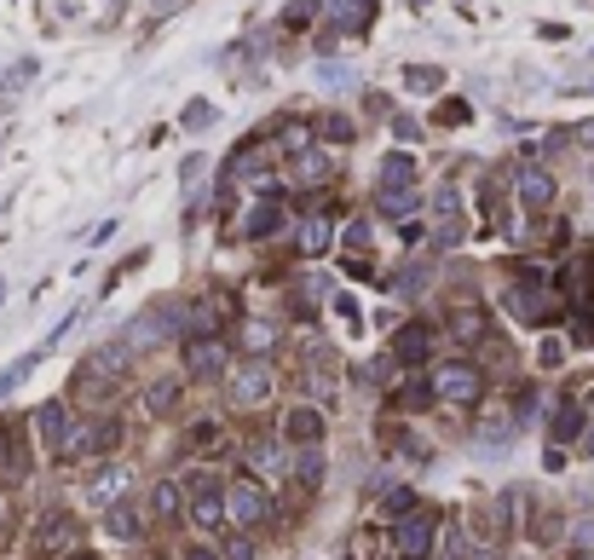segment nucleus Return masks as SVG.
<instances>
[{"mask_svg": "<svg viewBox=\"0 0 594 560\" xmlns=\"http://www.w3.org/2000/svg\"><path fill=\"white\" fill-rule=\"evenodd\" d=\"M422 243H427V225L410 214V220H399V249L404 254H422Z\"/></svg>", "mask_w": 594, "mask_h": 560, "instance_id": "48", "label": "nucleus"}, {"mask_svg": "<svg viewBox=\"0 0 594 560\" xmlns=\"http://www.w3.org/2000/svg\"><path fill=\"white\" fill-rule=\"evenodd\" d=\"M502 173H508V197H513V214H520V225L560 209V173L549 162L520 157V150H513V157L502 162Z\"/></svg>", "mask_w": 594, "mask_h": 560, "instance_id": "3", "label": "nucleus"}, {"mask_svg": "<svg viewBox=\"0 0 594 560\" xmlns=\"http://www.w3.org/2000/svg\"><path fill=\"white\" fill-rule=\"evenodd\" d=\"M468 121H474V105H468V98H445V93H438L427 127H450V134H456V127H468Z\"/></svg>", "mask_w": 594, "mask_h": 560, "instance_id": "37", "label": "nucleus"}, {"mask_svg": "<svg viewBox=\"0 0 594 560\" xmlns=\"http://www.w3.org/2000/svg\"><path fill=\"white\" fill-rule=\"evenodd\" d=\"M577 456H583V463H594V422H583V434H577Z\"/></svg>", "mask_w": 594, "mask_h": 560, "instance_id": "55", "label": "nucleus"}, {"mask_svg": "<svg viewBox=\"0 0 594 560\" xmlns=\"http://www.w3.org/2000/svg\"><path fill=\"white\" fill-rule=\"evenodd\" d=\"M214 549H220V560H261V543H254V531H243V526H225V538Z\"/></svg>", "mask_w": 594, "mask_h": 560, "instance_id": "39", "label": "nucleus"}, {"mask_svg": "<svg viewBox=\"0 0 594 560\" xmlns=\"http://www.w3.org/2000/svg\"><path fill=\"white\" fill-rule=\"evenodd\" d=\"M490 329H497V318H490V307L479 300V289H456L445 295V318H438V336H445V347L456 352H474Z\"/></svg>", "mask_w": 594, "mask_h": 560, "instance_id": "7", "label": "nucleus"}, {"mask_svg": "<svg viewBox=\"0 0 594 560\" xmlns=\"http://www.w3.org/2000/svg\"><path fill=\"white\" fill-rule=\"evenodd\" d=\"M386 134H393L399 145H422V139H427V121H422L416 110H399V105H393V110H386Z\"/></svg>", "mask_w": 594, "mask_h": 560, "instance_id": "38", "label": "nucleus"}, {"mask_svg": "<svg viewBox=\"0 0 594 560\" xmlns=\"http://www.w3.org/2000/svg\"><path fill=\"white\" fill-rule=\"evenodd\" d=\"M323 307H329L335 318H341V324L352 329V336H364V307H358V300H352L347 289H329V300H323Z\"/></svg>", "mask_w": 594, "mask_h": 560, "instance_id": "41", "label": "nucleus"}, {"mask_svg": "<svg viewBox=\"0 0 594 560\" xmlns=\"http://www.w3.org/2000/svg\"><path fill=\"white\" fill-rule=\"evenodd\" d=\"M427 388H433V404H445V411H479L490 393V370L468 352H456V359L427 364Z\"/></svg>", "mask_w": 594, "mask_h": 560, "instance_id": "2", "label": "nucleus"}, {"mask_svg": "<svg viewBox=\"0 0 594 560\" xmlns=\"http://www.w3.org/2000/svg\"><path fill=\"white\" fill-rule=\"evenodd\" d=\"M139 359L127 352L121 341H105V347H93L82 364H75V376H70V404L75 411H105V404H116V393H121V381H127V370H134Z\"/></svg>", "mask_w": 594, "mask_h": 560, "instance_id": "1", "label": "nucleus"}, {"mask_svg": "<svg viewBox=\"0 0 594 560\" xmlns=\"http://www.w3.org/2000/svg\"><path fill=\"white\" fill-rule=\"evenodd\" d=\"M145 261H150V249H134V254H127V261H121V266H110V277H105V295H110V289L121 284V277H134V272L145 266Z\"/></svg>", "mask_w": 594, "mask_h": 560, "instance_id": "50", "label": "nucleus"}, {"mask_svg": "<svg viewBox=\"0 0 594 560\" xmlns=\"http://www.w3.org/2000/svg\"><path fill=\"white\" fill-rule=\"evenodd\" d=\"M526 538L537 549H554L565 538V515H560V508H531V515H526Z\"/></svg>", "mask_w": 594, "mask_h": 560, "instance_id": "35", "label": "nucleus"}, {"mask_svg": "<svg viewBox=\"0 0 594 560\" xmlns=\"http://www.w3.org/2000/svg\"><path fill=\"white\" fill-rule=\"evenodd\" d=\"M386 110H393V98L370 87V93H364V116H370V121H386Z\"/></svg>", "mask_w": 594, "mask_h": 560, "instance_id": "53", "label": "nucleus"}, {"mask_svg": "<svg viewBox=\"0 0 594 560\" xmlns=\"http://www.w3.org/2000/svg\"><path fill=\"white\" fill-rule=\"evenodd\" d=\"M341 272H347V277H364V284H370V277H375V261H370V254H341Z\"/></svg>", "mask_w": 594, "mask_h": 560, "instance_id": "52", "label": "nucleus"}, {"mask_svg": "<svg viewBox=\"0 0 594 560\" xmlns=\"http://www.w3.org/2000/svg\"><path fill=\"white\" fill-rule=\"evenodd\" d=\"M179 127H185V134H209V127H214V105H209V98H191V105L179 110Z\"/></svg>", "mask_w": 594, "mask_h": 560, "instance_id": "43", "label": "nucleus"}, {"mask_svg": "<svg viewBox=\"0 0 594 560\" xmlns=\"http://www.w3.org/2000/svg\"><path fill=\"white\" fill-rule=\"evenodd\" d=\"M209 168H214V157H209V150H191V157L179 162V186H185V191H197V180H202Z\"/></svg>", "mask_w": 594, "mask_h": 560, "instance_id": "46", "label": "nucleus"}, {"mask_svg": "<svg viewBox=\"0 0 594 560\" xmlns=\"http://www.w3.org/2000/svg\"><path fill=\"white\" fill-rule=\"evenodd\" d=\"M323 474H329V456H323V445H289V479L312 497L318 486H323Z\"/></svg>", "mask_w": 594, "mask_h": 560, "instance_id": "30", "label": "nucleus"}, {"mask_svg": "<svg viewBox=\"0 0 594 560\" xmlns=\"http://www.w3.org/2000/svg\"><path fill=\"white\" fill-rule=\"evenodd\" d=\"M433 560H479V549L462 538V531H445V549L433 543Z\"/></svg>", "mask_w": 594, "mask_h": 560, "instance_id": "47", "label": "nucleus"}, {"mask_svg": "<svg viewBox=\"0 0 594 560\" xmlns=\"http://www.w3.org/2000/svg\"><path fill=\"white\" fill-rule=\"evenodd\" d=\"M537 336H549V329H537ZM537 364H542V370H560V364H565V341L549 336V341H542V352H537Z\"/></svg>", "mask_w": 594, "mask_h": 560, "instance_id": "51", "label": "nucleus"}, {"mask_svg": "<svg viewBox=\"0 0 594 560\" xmlns=\"http://www.w3.org/2000/svg\"><path fill=\"white\" fill-rule=\"evenodd\" d=\"M416 503H422V497H416V492H410V486H393V492H386V497H381V520H386V526H393V520H399V515H410V508H416Z\"/></svg>", "mask_w": 594, "mask_h": 560, "instance_id": "44", "label": "nucleus"}, {"mask_svg": "<svg viewBox=\"0 0 594 560\" xmlns=\"http://www.w3.org/2000/svg\"><path fill=\"white\" fill-rule=\"evenodd\" d=\"M438 347H445V336H438L433 318H404L393 336H386V359L399 370H427L438 359Z\"/></svg>", "mask_w": 594, "mask_h": 560, "instance_id": "13", "label": "nucleus"}, {"mask_svg": "<svg viewBox=\"0 0 594 560\" xmlns=\"http://www.w3.org/2000/svg\"><path fill=\"white\" fill-rule=\"evenodd\" d=\"M520 508H526V486H508L490 503H479L474 508V538H479L474 549H502L513 538V526H520Z\"/></svg>", "mask_w": 594, "mask_h": 560, "instance_id": "14", "label": "nucleus"}, {"mask_svg": "<svg viewBox=\"0 0 594 560\" xmlns=\"http://www.w3.org/2000/svg\"><path fill=\"white\" fill-rule=\"evenodd\" d=\"M150 520H162V526L185 520V486H179V479H157V486H150Z\"/></svg>", "mask_w": 594, "mask_h": 560, "instance_id": "32", "label": "nucleus"}, {"mask_svg": "<svg viewBox=\"0 0 594 560\" xmlns=\"http://www.w3.org/2000/svg\"><path fill=\"white\" fill-rule=\"evenodd\" d=\"M139 560H168V554H139Z\"/></svg>", "mask_w": 594, "mask_h": 560, "instance_id": "60", "label": "nucleus"}, {"mask_svg": "<svg viewBox=\"0 0 594 560\" xmlns=\"http://www.w3.org/2000/svg\"><path fill=\"white\" fill-rule=\"evenodd\" d=\"M64 560H98V554H93V549H70Z\"/></svg>", "mask_w": 594, "mask_h": 560, "instance_id": "57", "label": "nucleus"}, {"mask_svg": "<svg viewBox=\"0 0 594 560\" xmlns=\"http://www.w3.org/2000/svg\"><path fill=\"white\" fill-rule=\"evenodd\" d=\"M243 474H254V479H266V486H272V479H289V445H283V440H272V434H248L243 440Z\"/></svg>", "mask_w": 594, "mask_h": 560, "instance_id": "22", "label": "nucleus"}, {"mask_svg": "<svg viewBox=\"0 0 594 560\" xmlns=\"http://www.w3.org/2000/svg\"><path fill=\"white\" fill-rule=\"evenodd\" d=\"M427 209H433V232H427L433 254H456L462 243H468V232H474V214H468V197H462V186L445 180L438 191H427Z\"/></svg>", "mask_w": 594, "mask_h": 560, "instance_id": "9", "label": "nucleus"}, {"mask_svg": "<svg viewBox=\"0 0 594 560\" xmlns=\"http://www.w3.org/2000/svg\"><path fill=\"white\" fill-rule=\"evenodd\" d=\"M300 376V399H312V404H329L335 399V388H341V376H347V364H341V347L335 341H323V336H306L300 341V364H295Z\"/></svg>", "mask_w": 594, "mask_h": 560, "instance_id": "8", "label": "nucleus"}, {"mask_svg": "<svg viewBox=\"0 0 594 560\" xmlns=\"http://www.w3.org/2000/svg\"><path fill=\"white\" fill-rule=\"evenodd\" d=\"M588 186H594V168H588Z\"/></svg>", "mask_w": 594, "mask_h": 560, "instance_id": "61", "label": "nucleus"}, {"mask_svg": "<svg viewBox=\"0 0 594 560\" xmlns=\"http://www.w3.org/2000/svg\"><path fill=\"white\" fill-rule=\"evenodd\" d=\"M139 404H145L150 422H168L179 404H185V376H150L145 393H139Z\"/></svg>", "mask_w": 594, "mask_h": 560, "instance_id": "28", "label": "nucleus"}, {"mask_svg": "<svg viewBox=\"0 0 594 560\" xmlns=\"http://www.w3.org/2000/svg\"><path fill=\"white\" fill-rule=\"evenodd\" d=\"M572 560H594V549H577V554H572Z\"/></svg>", "mask_w": 594, "mask_h": 560, "instance_id": "58", "label": "nucleus"}, {"mask_svg": "<svg viewBox=\"0 0 594 560\" xmlns=\"http://www.w3.org/2000/svg\"><path fill=\"white\" fill-rule=\"evenodd\" d=\"M370 209H375L381 220H393V225H399V220H410V214H422V209H427V191H422V186H404V191H375V197H370Z\"/></svg>", "mask_w": 594, "mask_h": 560, "instance_id": "31", "label": "nucleus"}, {"mask_svg": "<svg viewBox=\"0 0 594 560\" xmlns=\"http://www.w3.org/2000/svg\"><path fill=\"white\" fill-rule=\"evenodd\" d=\"M433 543H438V508L433 503H416L410 515H399L386 526V560H433Z\"/></svg>", "mask_w": 594, "mask_h": 560, "instance_id": "11", "label": "nucleus"}, {"mask_svg": "<svg viewBox=\"0 0 594 560\" xmlns=\"http://www.w3.org/2000/svg\"><path fill=\"white\" fill-rule=\"evenodd\" d=\"M116 237V220H98L93 232H87V249H98V243H110Z\"/></svg>", "mask_w": 594, "mask_h": 560, "instance_id": "54", "label": "nucleus"}, {"mask_svg": "<svg viewBox=\"0 0 594 560\" xmlns=\"http://www.w3.org/2000/svg\"><path fill=\"white\" fill-rule=\"evenodd\" d=\"M134 359H145V352H157L168 341H179V329H173V313H168V300H150V307H139L134 318H127V329L116 336Z\"/></svg>", "mask_w": 594, "mask_h": 560, "instance_id": "15", "label": "nucleus"}, {"mask_svg": "<svg viewBox=\"0 0 594 560\" xmlns=\"http://www.w3.org/2000/svg\"><path fill=\"white\" fill-rule=\"evenodd\" d=\"M588 59H594V46H588Z\"/></svg>", "mask_w": 594, "mask_h": 560, "instance_id": "62", "label": "nucleus"}, {"mask_svg": "<svg viewBox=\"0 0 594 560\" xmlns=\"http://www.w3.org/2000/svg\"><path fill=\"white\" fill-rule=\"evenodd\" d=\"M289 225H295L289 191H261V197H248V209H243V220H237V243L266 249V243H277V237H289Z\"/></svg>", "mask_w": 594, "mask_h": 560, "instance_id": "10", "label": "nucleus"}, {"mask_svg": "<svg viewBox=\"0 0 594 560\" xmlns=\"http://www.w3.org/2000/svg\"><path fill=\"white\" fill-rule=\"evenodd\" d=\"M127 486H134V474H127L121 456H93V474L82 486V503L87 508H110L116 497H127Z\"/></svg>", "mask_w": 594, "mask_h": 560, "instance_id": "17", "label": "nucleus"}, {"mask_svg": "<svg viewBox=\"0 0 594 560\" xmlns=\"http://www.w3.org/2000/svg\"><path fill=\"white\" fill-rule=\"evenodd\" d=\"M312 23H318V0H289V12L277 18V30L283 35H306Z\"/></svg>", "mask_w": 594, "mask_h": 560, "instance_id": "40", "label": "nucleus"}, {"mask_svg": "<svg viewBox=\"0 0 594 560\" xmlns=\"http://www.w3.org/2000/svg\"><path fill=\"white\" fill-rule=\"evenodd\" d=\"M399 87L416 93V98L445 93V64H399Z\"/></svg>", "mask_w": 594, "mask_h": 560, "instance_id": "34", "label": "nucleus"}, {"mask_svg": "<svg viewBox=\"0 0 594 560\" xmlns=\"http://www.w3.org/2000/svg\"><path fill=\"white\" fill-rule=\"evenodd\" d=\"M318 82L335 87V93H352V87H358V70L341 64V59H318Z\"/></svg>", "mask_w": 594, "mask_h": 560, "instance_id": "42", "label": "nucleus"}, {"mask_svg": "<svg viewBox=\"0 0 594 560\" xmlns=\"http://www.w3.org/2000/svg\"><path fill=\"white\" fill-rule=\"evenodd\" d=\"M335 249L341 254H370L375 249V220L370 214H347L341 225H335Z\"/></svg>", "mask_w": 594, "mask_h": 560, "instance_id": "33", "label": "nucleus"}, {"mask_svg": "<svg viewBox=\"0 0 594 560\" xmlns=\"http://www.w3.org/2000/svg\"><path fill=\"white\" fill-rule=\"evenodd\" d=\"M231 336H179V376L197 381V388H209V381H220L231 370Z\"/></svg>", "mask_w": 594, "mask_h": 560, "instance_id": "12", "label": "nucleus"}, {"mask_svg": "<svg viewBox=\"0 0 594 560\" xmlns=\"http://www.w3.org/2000/svg\"><path fill=\"white\" fill-rule=\"evenodd\" d=\"M98 515H105V538H116V543H139L145 526H150V515L134 497H116L110 508H98Z\"/></svg>", "mask_w": 594, "mask_h": 560, "instance_id": "29", "label": "nucleus"}, {"mask_svg": "<svg viewBox=\"0 0 594 560\" xmlns=\"http://www.w3.org/2000/svg\"><path fill=\"white\" fill-rule=\"evenodd\" d=\"M306 134H312L318 145H329V150H341V145H358V116L352 110H312L306 116Z\"/></svg>", "mask_w": 594, "mask_h": 560, "instance_id": "27", "label": "nucleus"}, {"mask_svg": "<svg viewBox=\"0 0 594 560\" xmlns=\"http://www.w3.org/2000/svg\"><path fill=\"white\" fill-rule=\"evenodd\" d=\"M173 560H220V549H214V538H185L173 549Z\"/></svg>", "mask_w": 594, "mask_h": 560, "instance_id": "49", "label": "nucleus"}, {"mask_svg": "<svg viewBox=\"0 0 594 560\" xmlns=\"http://www.w3.org/2000/svg\"><path fill=\"white\" fill-rule=\"evenodd\" d=\"M404 186H422V162H416V150H410V145H393L375 162V191H404Z\"/></svg>", "mask_w": 594, "mask_h": 560, "instance_id": "24", "label": "nucleus"}, {"mask_svg": "<svg viewBox=\"0 0 594 560\" xmlns=\"http://www.w3.org/2000/svg\"><path fill=\"white\" fill-rule=\"evenodd\" d=\"M70 416H75V411H70L64 393H59V399H41L35 416H30V422H35V440H41V451L53 456V463H59V445H64V434H70Z\"/></svg>", "mask_w": 594, "mask_h": 560, "instance_id": "23", "label": "nucleus"}, {"mask_svg": "<svg viewBox=\"0 0 594 560\" xmlns=\"http://www.w3.org/2000/svg\"><path fill=\"white\" fill-rule=\"evenodd\" d=\"M318 18L323 23H335L347 41H358V35H370L375 30V18H381V0H318Z\"/></svg>", "mask_w": 594, "mask_h": 560, "instance_id": "19", "label": "nucleus"}, {"mask_svg": "<svg viewBox=\"0 0 594 560\" xmlns=\"http://www.w3.org/2000/svg\"><path fill=\"white\" fill-rule=\"evenodd\" d=\"M386 399H393V411H404V416H422V411H433L427 370H399L393 381H386Z\"/></svg>", "mask_w": 594, "mask_h": 560, "instance_id": "26", "label": "nucleus"}, {"mask_svg": "<svg viewBox=\"0 0 594 560\" xmlns=\"http://www.w3.org/2000/svg\"><path fill=\"white\" fill-rule=\"evenodd\" d=\"M583 422H588L583 393H577V388H565V393L554 399V411H549V445H577Z\"/></svg>", "mask_w": 594, "mask_h": 560, "instance_id": "25", "label": "nucleus"}, {"mask_svg": "<svg viewBox=\"0 0 594 560\" xmlns=\"http://www.w3.org/2000/svg\"><path fill=\"white\" fill-rule=\"evenodd\" d=\"M225 336H231V352H243V359H277L283 347V329L272 318H237Z\"/></svg>", "mask_w": 594, "mask_h": 560, "instance_id": "21", "label": "nucleus"}, {"mask_svg": "<svg viewBox=\"0 0 594 560\" xmlns=\"http://www.w3.org/2000/svg\"><path fill=\"white\" fill-rule=\"evenodd\" d=\"M41 359H46V352H41V347H30V352H18V359H12L7 370H0V404H7V399L23 388V381H30V376L41 370Z\"/></svg>", "mask_w": 594, "mask_h": 560, "instance_id": "36", "label": "nucleus"}, {"mask_svg": "<svg viewBox=\"0 0 594 560\" xmlns=\"http://www.w3.org/2000/svg\"><path fill=\"white\" fill-rule=\"evenodd\" d=\"M433 277H438V254H404V261L386 272L381 289H393L399 300H422L433 289Z\"/></svg>", "mask_w": 594, "mask_h": 560, "instance_id": "18", "label": "nucleus"}, {"mask_svg": "<svg viewBox=\"0 0 594 560\" xmlns=\"http://www.w3.org/2000/svg\"><path fill=\"white\" fill-rule=\"evenodd\" d=\"M220 503H225V526H243V531H261L277 520V497H272L266 479H254V474L220 479Z\"/></svg>", "mask_w": 594, "mask_h": 560, "instance_id": "6", "label": "nucleus"}, {"mask_svg": "<svg viewBox=\"0 0 594 560\" xmlns=\"http://www.w3.org/2000/svg\"><path fill=\"white\" fill-rule=\"evenodd\" d=\"M225 388V411L231 416H261L277 404V370L272 359H231V370L220 376Z\"/></svg>", "mask_w": 594, "mask_h": 560, "instance_id": "4", "label": "nucleus"}, {"mask_svg": "<svg viewBox=\"0 0 594 560\" xmlns=\"http://www.w3.org/2000/svg\"><path fill=\"white\" fill-rule=\"evenodd\" d=\"M12 531V497H7V486H0V538Z\"/></svg>", "mask_w": 594, "mask_h": 560, "instance_id": "56", "label": "nucleus"}, {"mask_svg": "<svg viewBox=\"0 0 594 560\" xmlns=\"http://www.w3.org/2000/svg\"><path fill=\"white\" fill-rule=\"evenodd\" d=\"M277 162H283V186L289 191H335V180H341V157L318 139H300L289 150H277Z\"/></svg>", "mask_w": 594, "mask_h": 560, "instance_id": "5", "label": "nucleus"}, {"mask_svg": "<svg viewBox=\"0 0 594 560\" xmlns=\"http://www.w3.org/2000/svg\"><path fill=\"white\" fill-rule=\"evenodd\" d=\"M70 549H82V520H75L70 508H46L30 531V554L35 560H64Z\"/></svg>", "mask_w": 594, "mask_h": 560, "instance_id": "16", "label": "nucleus"}, {"mask_svg": "<svg viewBox=\"0 0 594 560\" xmlns=\"http://www.w3.org/2000/svg\"><path fill=\"white\" fill-rule=\"evenodd\" d=\"M0 307H7V277H0Z\"/></svg>", "mask_w": 594, "mask_h": 560, "instance_id": "59", "label": "nucleus"}, {"mask_svg": "<svg viewBox=\"0 0 594 560\" xmlns=\"http://www.w3.org/2000/svg\"><path fill=\"white\" fill-rule=\"evenodd\" d=\"M341 41H347V35L335 30V23H323V18L312 23V59H335V46H341Z\"/></svg>", "mask_w": 594, "mask_h": 560, "instance_id": "45", "label": "nucleus"}, {"mask_svg": "<svg viewBox=\"0 0 594 560\" xmlns=\"http://www.w3.org/2000/svg\"><path fill=\"white\" fill-rule=\"evenodd\" d=\"M323 434H329V422H323V404H312V399H295L277 422L283 445H323Z\"/></svg>", "mask_w": 594, "mask_h": 560, "instance_id": "20", "label": "nucleus"}]
</instances>
